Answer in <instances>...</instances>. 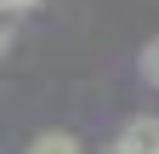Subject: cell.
<instances>
[{
	"mask_svg": "<svg viewBox=\"0 0 159 154\" xmlns=\"http://www.w3.org/2000/svg\"><path fill=\"white\" fill-rule=\"evenodd\" d=\"M119 148H125V154H159V120H153V114L131 120L125 131H119Z\"/></svg>",
	"mask_w": 159,
	"mask_h": 154,
	"instance_id": "cell-1",
	"label": "cell"
},
{
	"mask_svg": "<svg viewBox=\"0 0 159 154\" xmlns=\"http://www.w3.org/2000/svg\"><path fill=\"white\" fill-rule=\"evenodd\" d=\"M29 154H85V148H80L74 131H40V137L29 143Z\"/></svg>",
	"mask_w": 159,
	"mask_h": 154,
	"instance_id": "cell-2",
	"label": "cell"
},
{
	"mask_svg": "<svg viewBox=\"0 0 159 154\" xmlns=\"http://www.w3.org/2000/svg\"><path fill=\"white\" fill-rule=\"evenodd\" d=\"M11 40H17V12L6 6V0H0V57L11 51Z\"/></svg>",
	"mask_w": 159,
	"mask_h": 154,
	"instance_id": "cell-3",
	"label": "cell"
},
{
	"mask_svg": "<svg viewBox=\"0 0 159 154\" xmlns=\"http://www.w3.org/2000/svg\"><path fill=\"white\" fill-rule=\"evenodd\" d=\"M142 74H148V86H159V34H153L148 51H142Z\"/></svg>",
	"mask_w": 159,
	"mask_h": 154,
	"instance_id": "cell-4",
	"label": "cell"
},
{
	"mask_svg": "<svg viewBox=\"0 0 159 154\" xmlns=\"http://www.w3.org/2000/svg\"><path fill=\"white\" fill-rule=\"evenodd\" d=\"M6 6H11V12H29V6H40V0H6Z\"/></svg>",
	"mask_w": 159,
	"mask_h": 154,
	"instance_id": "cell-5",
	"label": "cell"
},
{
	"mask_svg": "<svg viewBox=\"0 0 159 154\" xmlns=\"http://www.w3.org/2000/svg\"><path fill=\"white\" fill-rule=\"evenodd\" d=\"M108 154H125V148H119V143H114V148H108Z\"/></svg>",
	"mask_w": 159,
	"mask_h": 154,
	"instance_id": "cell-6",
	"label": "cell"
}]
</instances>
